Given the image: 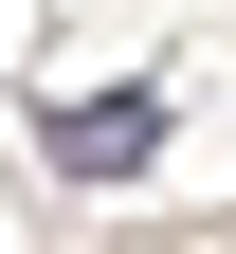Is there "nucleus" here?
I'll use <instances>...</instances> for the list:
<instances>
[{"mask_svg": "<svg viewBox=\"0 0 236 254\" xmlns=\"http://www.w3.org/2000/svg\"><path fill=\"white\" fill-rule=\"evenodd\" d=\"M146 145H163V109H146V91H73V109H55V164H73V182L146 164Z\"/></svg>", "mask_w": 236, "mask_h": 254, "instance_id": "f257e3e1", "label": "nucleus"}]
</instances>
